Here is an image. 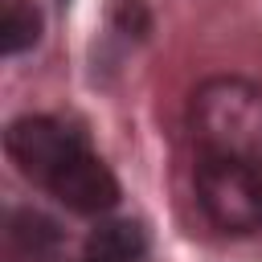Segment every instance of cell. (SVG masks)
Masks as SVG:
<instances>
[{
	"mask_svg": "<svg viewBox=\"0 0 262 262\" xmlns=\"http://www.w3.org/2000/svg\"><path fill=\"white\" fill-rule=\"evenodd\" d=\"M188 131L201 156L262 164V86L250 78H205L188 98Z\"/></svg>",
	"mask_w": 262,
	"mask_h": 262,
	"instance_id": "cell-1",
	"label": "cell"
},
{
	"mask_svg": "<svg viewBox=\"0 0 262 262\" xmlns=\"http://www.w3.org/2000/svg\"><path fill=\"white\" fill-rule=\"evenodd\" d=\"M196 205L221 233L262 229V164L201 156L196 164Z\"/></svg>",
	"mask_w": 262,
	"mask_h": 262,
	"instance_id": "cell-2",
	"label": "cell"
},
{
	"mask_svg": "<svg viewBox=\"0 0 262 262\" xmlns=\"http://www.w3.org/2000/svg\"><path fill=\"white\" fill-rule=\"evenodd\" d=\"M86 143L66 131L57 119H45V115H25V119H12L8 131H4V151L8 160L16 164L20 176H29L33 184L49 188V180L82 151Z\"/></svg>",
	"mask_w": 262,
	"mask_h": 262,
	"instance_id": "cell-3",
	"label": "cell"
},
{
	"mask_svg": "<svg viewBox=\"0 0 262 262\" xmlns=\"http://www.w3.org/2000/svg\"><path fill=\"white\" fill-rule=\"evenodd\" d=\"M49 192L70 209V213H82V217H98V213H111L119 205V180L115 172L90 151L82 147L53 180H49Z\"/></svg>",
	"mask_w": 262,
	"mask_h": 262,
	"instance_id": "cell-4",
	"label": "cell"
},
{
	"mask_svg": "<svg viewBox=\"0 0 262 262\" xmlns=\"http://www.w3.org/2000/svg\"><path fill=\"white\" fill-rule=\"evenodd\" d=\"M147 254V233L139 221H98L86 233L82 262H139Z\"/></svg>",
	"mask_w": 262,
	"mask_h": 262,
	"instance_id": "cell-5",
	"label": "cell"
},
{
	"mask_svg": "<svg viewBox=\"0 0 262 262\" xmlns=\"http://www.w3.org/2000/svg\"><path fill=\"white\" fill-rule=\"evenodd\" d=\"M37 37H41V8L33 0H8L0 16V49L8 57L25 53L37 45Z\"/></svg>",
	"mask_w": 262,
	"mask_h": 262,
	"instance_id": "cell-6",
	"label": "cell"
},
{
	"mask_svg": "<svg viewBox=\"0 0 262 262\" xmlns=\"http://www.w3.org/2000/svg\"><path fill=\"white\" fill-rule=\"evenodd\" d=\"M8 233H12V242H16V246H20L29 258H49V254L57 250V242H61L57 225H53L49 217L33 213V209H20V213H12V221H8Z\"/></svg>",
	"mask_w": 262,
	"mask_h": 262,
	"instance_id": "cell-7",
	"label": "cell"
},
{
	"mask_svg": "<svg viewBox=\"0 0 262 262\" xmlns=\"http://www.w3.org/2000/svg\"><path fill=\"white\" fill-rule=\"evenodd\" d=\"M115 20H119V29L123 33H135V37H143L147 33V8H143V0H115Z\"/></svg>",
	"mask_w": 262,
	"mask_h": 262,
	"instance_id": "cell-8",
	"label": "cell"
}]
</instances>
